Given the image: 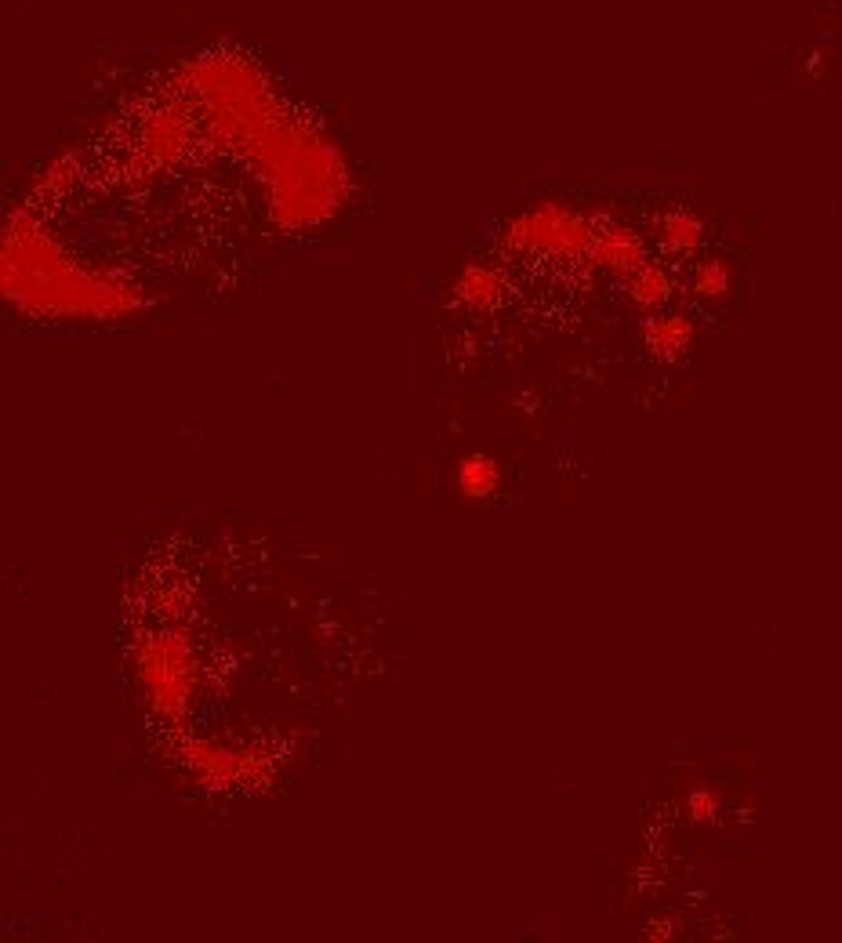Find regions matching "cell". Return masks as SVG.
<instances>
[{
  "instance_id": "cell-1",
  "label": "cell",
  "mask_w": 842,
  "mask_h": 943,
  "mask_svg": "<svg viewBox=\"0 0 842 943\" xmlns=\"http://www.w3.org/2000/svg\"><path fill=\"white\" fill-rule=\"evenodd\" d=\"M512 244L527 247V251H556V254H581L592 251L596 244V229L588 222H581L578 214L556 211V207H545V211H534L527 218H519L512 225Z\"/></svg>"
},
{
  "instance_id": "cell-2",
  "label": "cell",
  "mask_w": 842,
  "mask_h": 943,
  "mask_svg": "<svg viewBox=\"0 0 842 943\" xmlns=\"http://www.w3.org/2000/svg\"><path fill=\"white\" fill-rule=\"evenodd\" d=\"M458 483L469 497H490L498 490V465H494L490 457H469V461L461 465Z\"/></svg>"
},
{
  "instance_id": "cell-3",
  "label": "cell",
  "mask_w": 842,
  "mask_h": 943,
  "mask_svg": "<svg viewBox=\"0 0 842 943\" xmlns=\"http://www.w3.org/2000/svg\"><path fill=\"white\" fill-rule=\"evenodd\" d=\"M647 341L657 356H679L690 345V327L683 320H654L647 327Z\"/></svg>"
},
{
  "instance_id": "cell-4",
  "label": "cell",
  "mask_w": 842,
  "mask_h": 943,
  "mask_svg": "<svg viewBox=\"0 0 842 943\" xmlns=\"http://www.w3.org/2000/svg\"><path fill=\"white\" fill-rule=\"evenodd\" d=\"M498 291H501V283H498V276L490 273V269H472L465 280H461V287H458V294L465 298L469 305H476V309H483V305H490L494 298H498Z\"/></svg>"
},
{
  "instance_id": "cell-5",
  "label": "cell",
  "mask_w": 842,
  "mask_h": 943,
  "mask_svg": "<svg viewBox=\"0 0 842 943\" xmlns=\"http://www.w3.org/2000/svg\"><path fill=\"white\" fill-rule=\"evenodd\" d=\"M665 240L676 247V251H690V247L701 240V225H697L690 214H676V218L665 225Z\"/></svg>"
},
{
  "instance_id": "cell-6",
  "label": "cell",
  "mask_w": 842,
  "mask_h": 943,
  "mask_svg": "<svg viewBox=\"0 0 842 943\" xmlns=\"http://www.w3.org/2000/svg\"><path fill=\"white\" fill-rule=\"evenodd\" d=\"M636 302L643 305H657L661 298L668 294V280L661 269H639V280H636Z\"/></svg>"
},
{
  "instance_id": "cell-7",
  "label": "cell",
  "mask_w": 842,
  "mask_h": 943,
  "mask_svg": "<svg viewBox=\"0 0 842 943\" xmlns=\"http://www.w3.org/2000/svg\"><path fill=\"white\" fill-rule=\"evenodd\" d=\"M697 291L701 294H723L726 291V269L723 265H705L697 276Z\"/></svg>"
}]
</instances>
